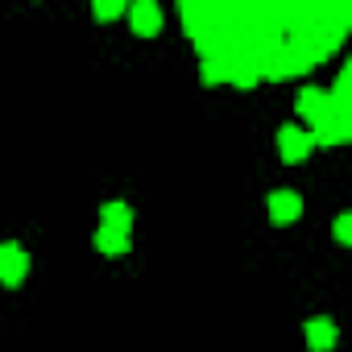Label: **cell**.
Returning <instances> with one entry per match:
<instances>
[{"label": "cell", "instance_id": "6da1fadb", "mask_svg": "<svg viewBox=\"0 0 352 352\" xmlns=\"http://www.w3.org/2000/svg\"><path fill=\"white\" fill-rule=\"evenodd\" d=\"M348 129H352L348 112H344V108H327V112L315 120L311 145H315V141H319V145H340V141H348Z\"/></svg>", "mask_w": 352, "mask_h": 352}, {"label": "cell", "instance_id": "7a4b0ae2", "mask_svg": "<svg viewBox=\"0 0 352 352\" xmlns=\"http://www.w3.org/2000/svg\"><path fill=\"white\" fill-rule=\"evenodd\" d=\"M30 274V253L21 245H0V282L5 286H21Z\"/></svg>", "mask_w": 352, "mask_h": 352}, {"label": "cell", "instance_id": "3957f363", "mask_svg": "<svg viewBox=\"0 0 352 352\" xmlns=\"http://www.w3.org/2000/svg\"><path fill=\"white\" fill-rule=\"evenodd\" d=\"M278 153L286 162H302L311 153V133H302L298 124H282L278 129Z\"/></svg>", "mask_w": 352, "mask_h": 352}, {"label": "cell", "instance_id": "277c9868", "mask_svg": "<svg viewBox=\"0 0 352 352\" xmlns=\"http://www.w3.org/2000/svg\"><path fill=\"white\" fill-rule=\"evenodd\" d=\"M129 21H133V34L153 38V34L162 30V9L153 5V0H137V5L129 9Z\"/></svg>", "mask_w": 352, "mask_h": 352}, {"label": "cell", "instance_id": "5b68a950", "mask_svg": "<svg viewBox=\"0 0 352 352\" xmlns=\"http://www.w3.org/2000/svg\"><path fill=\"white\" fill-rule=\"evenodd\" d=\"M302 216V199L294 191H274L270 195V220L274 224H294Z\"/></svg>", "mask_w": 352, "mask_h": 352}, {"label": "cell", "instance_id": "8992f818", "mask_svg": "<svg viewBox=\"0 0 352 352\" xmlns=\"http://www.w3.org/2000/svg\"><path fill=\"white\" fill-rule=\"evenodd\" d=\"M294 104H298V116H307L311 124H315V120H319V116H323V112L331 108V100H327V91H319V87H302Z\"/></svg>", "mask_w": 352, "mask_h": 352}, {"label": "cell", "instance_id": "52a82bcc", "mask_svg": "<svg viewBox=\"0 0 352 352\" xmlns=\"http://www.w3.org/2000/svg\"><path fill=\"white\" fill-rule=\"evenodd\" d=\"M307 344H311V352H331L336 348V323L331 319H307Z\"/></svg>", "mask_w": 352, "mask_h": 352}, {"label": "cell", "instance_id": "ba28073f", "mask_svg": "<svg viewBox=\"0 0 352 352\" xmlns=\"http://www.w3.org/2000/svg\"><path fill=\"white\" fill-rule=\"evenodd\" d=\"M100 228L129 232V228H133V208H129V204H104V208H100Z\"/></svg>", "mask_w": 352, "mask_h": 352}, {"label": "cell", "instance_id": "9c48e42d", "mask_svg": "<svg viewBox=\"0 0 352 352\" xmlns=\"http://www.w3.org/2000/svg\"><path fill=\"white\" fill-rule=\"evenodd\" d=\"M96 249H100V253H108V257H120V253H129V232L100 228V232H96Z\"/></svg>", "mask_w": 352, "mask_h": 352}, {"label": "cell", "instance_id": "30bf717a", "mask_svg": "<svg viewBox=\"0 0 352 352\" xmlns=\"http://www.w3.org/2000/svg\"><path fill=\"white\" fill-rule=\"evenodd\" d=\"M228 79V58H204V83H224Z\"/></svg>", "mask_w": 352, "mask_h": 352}, {"label": "cell", "instance_id": "8fae6325", "mask_svg": "<svg viewBox=\"0 0 352 352\" xmlns=\"http://www.w3.org/2000/svg\"><path fill=\"white\" fill-rule=\"evenodd\" d=\"M120 9H124L120 0H96V17H100V21H112V17H120Z\"/></svg>", "mask_w": 352, "mask_h": 352}, {"label": "cell", "instance_id": "7c38bea8", "mask_svg": "<svg viewBox=\"0 0 352 352\" xmlns=\"http://www.w3.org/2000/svg\"><path fill=\"white\" fill-rule=\"evenodd\" d=\"M336 241H340V245L352 241V216H340V220H336Z\"/></svg>", "mask_w": 352, "mask_h": 352}]
</instances>
